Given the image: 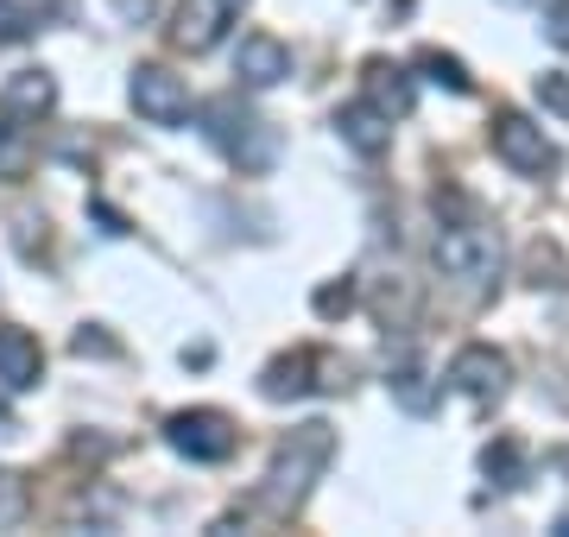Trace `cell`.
I'll list each match as a JSON object with an SVG mask.
<instances>
[{"mask_svg":"<svg viewBox=\"0 0 569 537\" xmlns=\"http://www.w3.org/2000/svg\"><path fill=\"white\" fill-rule=\"evenodd\" d=\"M545 39L557 44V51H569V0H550L545 7Z\"/></svg>","mask_w":569,"mask_h":537,"instance_id":"obj_23","label":"cell"},{"mask_svg":"<svg viewBox=\"0 0 569 537\" xmlns=\"http://www.w3.org/2000/svg\"><path fill=\"white\" fill-rule=\"evenodd\" d=\"M0 108H13L26 121H39L58 108V83H51V70H13L7 83H0Z\"/></svg>","mask_w":569,"mask_h":537,"instance_id":"obj_14","label":"cell"},{"mask_svg":"<svg viewBox=\"0 0 569 537\" xmlns=\"http://www.w3.org/2000/svg\"><path fill=\"white\" fill-rule=\"evenodd\" d=\"M493 152H500V165H512L519 178H545L557 171V145L545 140V126L519 114V108H500L493 114Z\"/></svg>","mask_w":569,"mask_h":537,"instance_id":"obj_5","label":"cell"},{"mask_svg":"<svg viewBox=\"0 0 569 537\" xmlns=\"http://www.w3.org/2000/svg\"><path fill=\"white\" fill-rule=\"evenodd\" d=\"M411 70H418L425 83L449 89V95H468V89H475V77H468V63H462V58H449V51H437V44H425V51L411 58Z\"/></svg>","mask_w":569,"mask_h":537,"instance_id":"obj_16","label":"cell"},{"mask_svg":"<svg viewBox=\"0 0 569 537\" xmlns=\"http://www.w3.org/2000/svg\"><path fill=\"white\" fill-rule=\"evenodd\" d=\"M127 102H133V114L152 121V126H183V121H190V83L171 77L164 63H140V70H133Z\"/></svg>","mask_w":569,"mask_h":537,"instance_id":"obj_6","label":"cell"},{"mask_svg":"<svg viewBox=\"0 0 569 537\" xmlns=\"http://www.w3.org/2000/svg\"><path fill=\"white\" fill-rule=\"evenodd\" d=\"M234 77H241L247 89H279L284 77H291V44H279L272 32H247V39L234 44Z\"/></svg>","mask_w":569,"mask_h":537,"instance_id":"obj_8","label":"cell"},{"mask_svg":"<svg viewBox=\"0 0 569 537\" xmlns=\"http://www.w3.org/2000/svg\"><path fill=\"white\" fill-rule=\"evenodd\" d=\"M26 165H32V126L26 114L0 108V178H26Z\"/></svg>","mask_w":569,"mask_h":537,"instance_id":"obj_15","label":"cell"},{"mask_svg":"<svg viewBox=\"0 0 569 537\" xmlns=\"http://www.w3.org/2000/svg\"><path fill=\"white\" fill-rule=\"evenodd\" d=\"M329 455H336V430H329V424H298V430L272 449V468H266V480H260V506L272 518H291L305 506L310 480L329 468Z\"/></svg>","mask_w":569,"mask_h":537,"instance_id":"obj_1","label":"cell"},{"mask_svg":"<svg viewBox=\"0 0 569 537\" xmlns=\"http://www.w3.org/2000/svg\"><path fill=\"white\" fill-rule=\"evenodd\" d=\"M203 121H209L203 133L222 145V152H228V159H234L241 171H266L272 159H279V133H272V126H266L253 108L234 102V95L209 102V108H203Z\"/></svg>","mask_w":569,"mask_h":537,"instance_id":"obj_3","label":"cell"},{"mask_svg":"<svg viewBox=\"0 0 569 537\" xmlns=\"http://www.w3.org/2000/svg\"><path fill=\"white\" fill-rule=\"evenodd\" d=\"M531 285H569V278H563V260H557V247H545V241L531 247Z\"/></svg>","mask_w":569,"mask_h":537,"instance_id":"obj_21","label":"cell"},{"mask_svg":"<svg viewBox=\"0 0 569 537\" xmlns=\"http://www.w3.org/2000/svg\"><path fill=\"white\" fill-rule=\"evenodd\" d=\"M32 13H26L20 0H0V44H20V39H32Z\"/></svg>","mask_w":569,"mask_h":537,"instance_id":"obj_19","label":"cell"},{"mask_svg":"<svg viewBox=\"0 0 569 537\" xmlns=\"http://www.w3.org/2000/svg\"><path fill=\"white\" fill-rule=\"evenodd\" d=\"M164 443L183 455V462H228L241 430H234V417L216 412V405H197V412H171L164 417Z\"/></svg>","mask_w":569,"mask_h":537,"instance_id":"obj_4","label":"cell"},{"mask_svg":"<svg viewBox=\"0 0 569 537\" xmlns=\"http://www.w3.org/2000/svg\"><path fill=\"white\" fill-rule=\"evenodd\" d=\"M449 386L475 405H493V398H507L512 386V361L493 342H468V348L449 354Z\"/></svg>","mask_w":569,"mask_h":537,"instance_id":"obj_7","label":"cell"},{"mask_svg":"<svg viewBox=\"0 0 569 537\" xmlns=\"http://www.w3.org/2000/svg\"><path fill=\"white\" fill-rule=\"evenodd\" d=\"M70 348H77V354H114V342H108V335H89V330H82Z\"/></svg>","mask_w":569,"mask_h":537,"instance_id":"obj_26","label":"cell"},{"mask_svg":"<svg viewBox=\"0 0 569 537\" xmlns=\"http://www.w3.org/2000/svg\"><path fill=\"white\" fill-rule=\"evenodd\" d=\"M361 95H367L373 108H380L387 121H406L411 102H418L411 77L399 70V63H387V58H367V63H361Z\"/></svg>","mask_w":569,"mask_h":537,"instance_id":"obj_11","label":"cell"},{"mask_svg":"<svg viewBox=\"0 0 569 537\" xmlns=\"http://www.w3.org/2000/svg\"><path fill=\"white\" fill-rule=\"evenodd\" d=\"M538 102L569 121V77H563V70H545V77H538Z\"/></svg>","mask_w":569,"mask_h":537,"instance_id":"obj_20","label":"cell"},{"mask_svg":"<svg viewBox=\"0 0 569 537\" xmlns=\"http://www.w3.org/2000/svg\"><path fill=\"white\" fill-rule=\"evenodd\" d=\"M387 393L399 398V405H406L411 417H425L430 405H437V386H430V373L418 367V361H399V367H392V379H387Z\"/></svg>","mask_w":569,"mask_h":537,"instance_id":"obj_17","label":"cell"},{"mask_svg":"<svg viewBox=\"0 0 569 537\" xmlns=\"http://www.w3.org/2000/svg\"><path fill=\"white\" fill-rule=\"evenodd\" d=\"M481 468H488L493 487H519V475H526V462H519V443H512V436L488 443V449H481Z\"/></svg>","mask_w":569,"mask_h":537,"instance_id":"obj_18","label":"cell"},{"mask_svg":"<svg viewBox=\"0 0 569 537\" xmlns=\"http://www.w3.org/2000/svg\"><path fill=\"white\" fill-rule=\"evenodd\" d=\"M329 354H317V348H291V354H279V361H266V373H260V398H272V405H284V398H310V393H323L310 373L323 367Z\"/></svg>","mask_w":569,"mask_h":537,"instance_id":"obj_10","label":"cell"},{"mask_svg":"<svg viewBox=\"0 0 569 537\" xmlns=\"http://www.w3.org/2000/svg\"><path fill=\"white\" fill-rule=\"evenodd\" d=\"M26 13L32 20H58V13H70V0H26Z\"/></svg>","mask_w":569,"mask_h":537,"instance_id":"obj_25","label":"cell"},{"mask_svg":"<svg viewBox=\"0 0 569 537\" xmlns=\"http://www.w3.org/2000/svg\"><path fill=\"white\" fill-rule=\"evenodd\" d=\"M430 260H437V272L449 285L488 291L500 278V266H507V247H500V227L488 222H443L437 241H430Z\"/></svg>","mask_w":569,"mask_h":537,"instance_id":"obj_2","label":"cell"},{"mask_svg":"<svg viewBox=\"0 0 569 537\" xmlns=\"http://www.w3.org/2000/svg\"><path fill=\"white\" fill-rule=\"evenodd\" d=\"M114 13H121L127 26H146L152 13H159V0H114Z\"/></svg>","mask_w":569,"mask_h":537,"instance_id":"obj_24","label":"cell"},{"mask_svg":"<svg viewBox=\"0 0 569 537\" xmlns=\"http://www.w3.org/2000/svg\"><path fill=\"white\" fill-rule=\"evenodd\" d=\"M336 133H342V145H355L361 159H380V152L392 145V121L367 102V95L361 102H348V108H336Z\"/></svg>","mask_w":569,"mask_h":537,"instance_id":"obj_13","label":"cell"},{"mask_svg":"<svg viewBox=\"0 0 569 537\" xmlns=\"http://www.w3.org/2000/svg\"><path fill=\"white\" fill-rule=\"evenodd\" d=\"M317 311H323V316H348V311H355V285H348V278H342V285H323V291H317Z\"/></svg>","mask_w":569,"mask_h":537,"instance_id":"obj_22","label":"cell"},{"mask_svg":"<svg viewBox=\"0 0 569 537\" xmlns=\"http://www.w3.org/2000/svg\"><path fill=\"white\" fill-rule=\"evenodd\" d=\"M228 7H234V13H241V7H247V0H228Z\"/></svg>","mask_w":569,"mask_h":537,"instance_id":"obj_27","label":"cell"},{"mask_svg":"<svg viewBox=\"0 0 569 537\" xmlns=\"http://www.w3.org/2000/svg\"><path fill=\"white\" fill-rule=\"evenodd\" d=\"M39 379H44V348L26 330L0 323V386L7 393H32Z\"/></svg>","mask_w":569,"mask_h":537,"instance_id":"obj_12","label":"cell"},{"mask_svg":"<svg viewBox=\"0 0 569 537\" xmlns=\"http://www.w3.org/2000/svg\"><path fill=\"white\" fill-rule=\"evenodd\" d=\"M228 20H234V7H228V0H183L178 26H171V44H178V51H190V58H203V51H216V44H222Z\"/></svg>","mask_w":569,"mask_h":537,"instance_id":"obj_9","label":"cell"}]
</instances>
